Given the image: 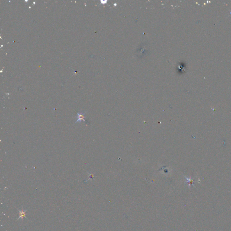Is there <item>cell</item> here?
<instances>
[{"mask_svg": "<svg viewBox=\"0 0 231 231\" xmlns=\"http://www.w3.org/2000/svg\"><path fill=\"white\" fill-rule=\"evenodd\" d=\"M17 210H18V211L19 212V217L17 218L16 221L18 220L19 218H21L22 221H23L24 218H25L26 219H28V218L26 217V215L27 214V213H26V212H27L28 210H24L23 209H22L21 210H19V209H18Z\"/></svg>", "mask_w": 231, "mask_h": 231, "instance_id": "cell-2", "label": "cell"}, {"mask_svg": "<svg viewBox=\"0 0 231 231\" xmlns=\"http://www.w3.org/2000/svg\"><path fill=\"white\" fill-rule=\"evenodd\" d=\"M85 112H78L77 113V115H78V120H77L75 123H77V122H86V121H85V118L86 117L85 116Z\"/></svg>", "mask_w": 231, "mask_h": 231, "instance_id": "cell-1", "label": "cell"}]
</instances>
